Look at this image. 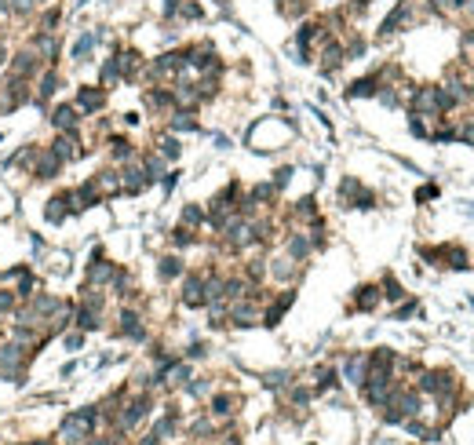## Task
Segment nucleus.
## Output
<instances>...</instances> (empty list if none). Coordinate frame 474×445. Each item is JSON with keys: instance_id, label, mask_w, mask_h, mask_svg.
I'll list each match as a JSON object with an SVG mask.
<instances>
[{"instance_id": "nucleus-52", "label": "nucleus", "mask_w": 474, "mask_h": 445, "mask_svg": "<svg viewBox=\"0 0 474 445\" xmlns=\"http://www.w3.org/2000/svg\"><path fill=\"white\" fill-rule=\"evenodd\" d=\"M292 401H296V406H303V401H310V391L307 387H296L292 391Z\"/></svg>"}, {"instance_id": "nucleus-46", "label": "nucleus", "mask_w": 474, "mask_h": 445, "mask_svg": "<svg viewBox=\"0 0 474 445\" xmlns=\"http://www.w3.org/2000/svg\"><path fill=\"white\" fill-rule=\"evenodd\" d=\"M161 157H164V161H176V157H179V139H176V135H168V139L161 142Z\"/></svg>"}, {"instance_id": "nucleus-28", "label": "nucleus", "mask_w": 474, "mask_h": 445, "mask_svg": "<svg viewBox=\"0 0 474 445\" xmlns=\"http://www.w3.org/2000/svg\"><path fill=\"white\" fill-rule=\"evenodd\" d=\"M66 216H70V194L62 190V194H55V197L44 205V219H48V223H62Z\"/></svg>"}, {"instance_id": "nucleus-15", "label": "nucleus", "mask_w": 474, "mask_h": 445, "mask_svg": "<svg viewBox=\"0 0 474 445\" xmlns=\"http://www.w3.org/2000/svg\"><path fill=\"white\" fill-rule=\"evenodd\" d=\"M51 128L55 132H77V124H80V110H77V106L73 102H62V106H55V110H51Z\"/></svg>"}, {"instance_id": "nucleus-47", "label": "nucleus", "mask_w": 474, "mask_h": 445, "mask_svg": "<svg viewBox=\"0 0 474 445\" xmlns=\"http://www.w3.org/2000/svg\"><path fill=\"white\" fill-rule=\"evenodd\" d=\"M18 307V295L11 288H0V314H11Z\"/></svg>"}, {"instance_id": "nucleus-36", "label": "nucleus", "mask_w": 474, "mask_h": 445, "mask_svg": "<svg viewBox=\"0 0 474 445\" xmlns=\"http://www.w3.org/2000/svg\"><path fill=\"white\" fill-rule=\"evenodd\" d=\"M139 164H142V172H146V179L150 183H157V179H164L168 172H164V157L161 154H146V157H139Z\"/></svg>"}, {"instance_id": "nucleus-2", "label": "nucleus", "mask_w": 474, "mask_h": 445, "mask_svg": "<svg viewBox=\"0 0 474 445\" xmlns=\"http://www.w3.org/2000/svg\"><path fill=\"white\" fill-rule=\"evenodd\" d=\"M150 409H154V398H150V391H135L132 398H124L121 409L114 413V427H117V434L135 431L139 423L150 416Z\"/></svg>"}, {"instance_id": "nucleus-30", "label": "nucleus", "mask_w": 474, "mask_h": 445, "mask_svg": "<svg viewBox=\"0 0 474 445\" xmlns=\"http://www.w3.org/2000/svg\"><path fill=\"white\" fill-rule=\"evenodd\" d=\"M186 274V263L179 260V256H164L161 263H157V278L161 281H176V278H183Z\"/></svg>"}, {"instance_id": "nucleus-53", "label": "nucleus", "mask_w": 474, "mask_h": 445, "mask_svg": "<svg viewBox=\"0 0 474 445\" xmlns=\"http://www.w3.org/2000/svg\"><path fill=\"white\" fill-rule=\"evenodd\" d=\"M430 197H438V186H423L416 194V201H430Z\"/></svg>"}, {"instance_id": "nucleus-29", "label": "nucleus", "mask_w": 474, "mask_h": 445, "mask_svg": "<svg viewBox=\"0 0 474 445\" xmlns=\"http://www.w3.org/2000/svg\"><path fill=\"white\" fill-rule=\"evenodd\" d=\"M146 106H150V110H164V114H171V110H176V102H171V88H150L146 92Z\"/></svg>"}, {"instance_id": "nucleus-45", "label": "nucleus", "mask_w": 474, "mask_h": 445, "mask_svg": "<svg viewBox=\"0 0 474 445\" xmlns=\"http://www.w3.org/2000/svg\"><path fill=\"white\" fill-rule=\"evenodd\" d=\"M193 241H198V238H193L190 226H176V230H171V245H176V248H186V245H193Z\"/></svg>"}, {"instance_id": "nucleus-35", "label": "nucleus", "mask_w": 474, "mask_h": 445, "mask_svg": "<svg viewBox=\"0 0 474 445\" xmlns=\"http://www.w3.org/2000/svg\"><path fill=\"white\" fill-rule=\"evenodd\" d=\"M110 157H114L117 164H128V161H135V146L128 142L124 135H114V139H110Z\"/></svg>"}, {"instance_id": "nucleus-32", "label": "nucleus", "mask_w": 474, "mask_h": 445, "mask_svg": "<svg viewBox=\"0 0 474 445\" xmlns=\"http://www.w3.org/2000/svg\"><path fill=\"white\" fill-rule=\"evenodd\" d=\"M365 365H369V354H351L347 362H343V376H347L351 384H361V379H365Z\"/></svg>"}, {"instance_id": "nucleus-51", "label": "nucleus", "mask_w": 474, "mask_h": 445, "mask_svg": "<svg viewBox=\"0 0 474 445\" xmlns=\"http://www.w3.org/2000/svg\"><path fill=\"white\" fill-rule=\"evenodd\" d=\"M288 179H292V168H281V172L274 176V186H277V190H285V186H288Z\"/></svg>"}, {"instance_id": "nucleus-8", "label": "nucleus", "mask_w": 474, "mask_h": 445, "mask_svg": "<svg viewBox=\"0 0 474 445\" xmlns=\"http://www.w3.org/2000/svg\"><path fill=\"white\" fill-rule=\"evenodd\" d=\"M51 150L59 154L62 164H70V161H80V157H84V146H80V135H77V132H55Z\"/></svg>"}, {"instance_id": "nucleus-50", "label": "nucleus", "mask_w": 474, "mask_h": 445, "mask_svg": "<svg viewBox=\"0 0 474 445\" xmlns=\"http://www.w3.org/2000/svg\"><path fill=\"white\" fill-rule=\"evenodd\" d=\"M186 391H190L193 398H201V394H208V379H193V384H186Z\"/></svg>"}, {"instance_id": "nucleus-19", "label": "nucleus", "mask_w": 474, "mask_h": 445, "mask_svg": "<svg viewBox=\"0 0 474 445\" xmlns=\"http://www.w3.org/2000/svg\"><path fill=\"white\" fill-rule=\"evenodd\" d=\"M59 92V70L55 66H48L44 73H40V80H37V88H33V102L40 106V110H44L48 106V99Z\"/></svg>"}, {"instance_id": "nucleus-9", "label": "nucleus", "mask_w": 474, "mask_h": 445, "mask_svg": "<svg viewBox=\"0 0 474 445\" xmlns=\"http://www.w3.org/2000/svg\"><path fill=\"white\" fill-rule=\"evenodd\" d=\"M339 201L351 205V208H372V205H376V197H372L358 179H343V183H339Z\"/></svg>"}, {"instance_id": "nucleus-34", "label": "nucleus", "mask_w": 474, "mask_h": 445, "mask_svg": "<svg viewBox=\"0 0 474 445\" xmlns=\"http://www.w3.org/2000/svg\"><path fill=\"white\" fill-rule=\"evenodd\" d=\"M379 303V285H361L354 292V310H376Z\"/></svg>"}, {"instance_id": "nucleus-24", "label": "nucleus", "mask_w": 474, "mask_h": 445, "mask_svg": "<svg viewBox=\"0 0 474 445\" xmlns=\"http://www.w3.org/2000/svg\"><path fill=\"white\" fill-rule=\"evenodd\" d=\"M292 303H296V292H292V288H288V292H281V295H277V300L263 310V325H267V329H274L277 322H281V314H285Z\"/></svg>"}, {"instance_id": "nucleus-26", "label": "nucleus", "mask_w": 474, "mask_h": 445, "mask_svg": "<svg viewBox=\"0 0 474 445\" xmlns=\"http://www.w3.org/2000/svg\"><path fill=\"white\" fill-rule=\"evenodd\" d=\"M237 406H241V398H237V394H230V391H223V394H215L212 398V416L215 420H230L233 413H237Z\"/></svg>"}, {"instance_id": "nucleus-55", "label": "nucleus", "mask_w": 474, "mask_h": 445, "mask_svg": "<svg viewBox=\"0 0 474 445\" xmlns=\"http://www.w3.org/2000/svg\"><path fill=\"white\" fill-rule=\"evenodd\" d=\"M80 445H114V441H110V438H95V434H92V438H84Z\"/></svg>"}, {"instance_id": "nucleus-22", "label": "nucleus", "mask_w": 474, "mask_h": 445, "mask_svg": "<svg viewBox=\"0 0 474 445\" xmlns=\"http://www.w3.org/2000/svg\"><path fill=\"white\" fill-rule=\"evenodd\" d=\"M92 179H95V186H99V194H102V197H117V194H124V186H121V172H117V168H102V172H95Z\"/></svg>"}, {"instance_id": "nucleus-37", "label": "nucleus", "mask_w": 474, "mask_h": 445, "mask_svg": "<svg viewBox=\"0 0 474 445\" xmlns=\"http://www.w3.org/2000/svg\"><path fill=\"white\" fill-rule=\"evenodd\" d=\"M292 219H296V223H314V219H317V201H314V197H299V201L292 205Z\"/></svg>"}, {"instance_id": "nucleus-21", "label": "nucleus", "mask_w": 474, "mask_h": 445, "mask_svg": "<svg viewBox=\"0 0 474 445\" xmlns=\"http://www.w3.org/2000/svg\"><path fill=\"white\" fill-rule=\"evenodd\" d=\"M427 260L445 263V267H467V252H460L456 245H442V248H423Z\"/></svg>"}, {"instance_id": "nucleus-1", "label": "nucleus", "mask_w": 474, "mask_h": 445, "mask_svg": "<svg viewBox=\"0 0 474 445\" xmlns=\"http://www.w3.org/2000/svg\"><path fill=\"white\" fill-rule=\"evenodd\" d=\"M95 423H99V406H88V409H73L59 427V441L62 445H80L84 438L95 434Z\"/></svg>"}, {"instance_id": "nucleus-11", "label": "nucleus", "mask_w": 474, "mask_h": 445, "mask_svg": "<svg viewBox=\"0 0 474 445\" xmlns=\"http://www.w3.org/2000/svg\"><path fill=\"white\" fill-rule=\"evenodd\" d=\"M66 194H70V212H84V208H92V205H102V194H99L95 179H88V183H80V186L66 190Z\"/></svg>"}, {"instance_id": "nucleus-44", "label": "nucleus", "mask_w": 474, "mask_h": 445, "mask_svg": "<svg viewBox=\"0 0 474 445\" xmlns=\"http://www.w3.org/2000/svg\"><path fill=\"white\" fill-rule=\"evenodd\" d=\"M379 295H387V300H394V303H398V300H405V288L398 285V278H391V274H387V278H383V292H379Z\"/></svg>"}, {"instance_id": "nucleus-40", "label": "nucleus", "mask_w": 474, "mask_h": 445, "mask_svg": "<svg viewBox=\"0 0 474 445\" xmlns=\"http://www.w3.org/2000/svg\"><path fill=\"white\" fill-rule=\"evenodd\" d=\"M190 434L193 438H212V434H219V427H215V416L208 420V416H198L190 423Z\"/></svg>"}, {"instance_id": "nucleus-12", "label": "nucleus", "mask_w": 474, "mask_h": 445, "mask_svg": "<svg viewBox=\"0 0 474 445\" xmlns=\"http://www.w3.org/2000/svg\"><path fill=\"white\" fill-rule=\"evenodd\" d=\"M183 307H190V310H198V307H205V274H183Z\"/></svg>"}, {"instance_id": "nucleus-3", "label": "nucleus", "mask_w": 474, "mask_h": 445, "mask_svg": "<svg viewBox=\"0 0 474 445\" xmlns=\"http://www.w3.org/2000/svg\"><path fill=\"white\" fill-rule=\"evenodd\" d=\"M416 391L427 394V398H435V401H449V398H456V376L445 372V369H427L420 376Z\"/></svg>"}, {"instance_id": "nucleus-13", "label": "nucleus", "mask_w": 474, "mask_h": 445, "mask_svg": "<svg viewBox=\"0 0 474 445\" xmlns=\"http://www.w3.org/2000/svg\"><path fill=\"white\" fill-rule=\"evenodd\" d=\"M121 186H124V194H142V190L150 186V179H146V172H142L139 157L128 161V164L121 168Z\"/></svg>"}, {"instance_id": "nucleus-14", "label": "nucleus", "mask_w": 474, "mask_h": 445, "mask_svg": "<svg viewBox=\"0 0 474 445\" xmlns=\"http://www.w3.org/2000/svg\"><path fill=\"white\" fill-rule=\"evenodd\" d=\"M117 336H124V340H146V329H142L139 310H132V307L121 310V317H117Z\"/></svg>"}, {"instance_id": "nucleus-39", "label": "nucleus", "mask_w": 474, "mask_h": 445, "mask_svg": "<svg viewBox=\"0 0 474 445\" xmlns=\"http://www.w3.org/2000/svg\"><path fill=\"white\" fill-rule=\"evenodd\" d=\"M277 194H281V190H277L274 183H260V186H252V194H248V201L252 205H270Z\"/></svg>"}, {"instance_id": "nucleus-20", "label": "nucleus", "mask_w": 474, "mask_h": 445, "mask_svg": "<svg viewBox=\"0 0 474 445\" xmlns=\"http://www.w3.org/2000/svg\"><path fill=\"white\" fill-rule=\"evenodd\" d=\"M30 44L37 48V55L44 59L48 66H55V62H59V48H62V44H59V33H33Z\"/></svg>"}, {"instance_id": "nucleus-17", "label": "nucleus", "mask_w": 474, "mask_h": 445, "mask_svg": "<svg viewBox=\"0 0 474 445\" xmlns=\"http://www.w3.org/2000/svg\"><path fill=\"white\" fill-rule=\"evenodd\" d=\"M310 252H314V238L307 234V230H296V234L285 238V256H292L296 263H303Z\"/></svg>"}, {"instance_id": "nucleus-41", "label": "nucleus", "mask_w": 474, "mask_h": 445, "mask_svg": "<svg viewBox=\"0 0 474 445\" xmlns=\"http://www.w3.org/2000/svg\"><path fill=\"white\" fill-rule=\"evenodd\" d=\"M95 40H99V33H80L77 44H73V62H84V59H88V51L95 48Z\"/></svg>"}, {"instance_id": "nucleus-27", "label": "nucleus", "mask_w": 474, "mask_h": 445, "mask_svg": "<svg viewBox=\"0 0 474 445\" xmlns=\"http://www.w3.org/2000/svg\"><path fill=\"white\" fill-rule=\"evenodd\" d=\"M408 15H413V8H408L405 0H401V4H398V8L391 11V15L383 18V26H379V37H391V33H398V30H401V26L408 23Z\"/></svg>"}, {"instance_id": "nucleus-54", "label": "nucleus", "mask_w": 474, "mask_h": 445, "mask_svg": "<svg viewBox=\"0 0 474 445\" xmlns=\"http://www.w3.org/2000/svg\"><path fill=\"white\" fill-rule=\"evenodd\" d=\"M413 310H416V303H413V300H408L405 307H398V314H394V317H398V322H405V317H408V314H413Z\"/></svg>"}, {"instance_id": "nucleus-61", "label": "nucleus", "mask_w": 474, "mask_h": 445, "mask_svg": "<svg viewBox=\"0 0 474 445\" xmlns=\"http://www.w3.org/2000/svg\"><path fill=\"white\" fill-rule=\"evenodd\" d=\"M26 445H48V441H26Z\"/></svg>"}, {"instance_id": "nucleus-49", "label": "nucleus", "mask_w": 474, "mask_h": 445, "mask_svg": "<svg viewBox=\"0 0 474 445\" xmlns=\"http://www.w3.org/2000/svg\"><path fill=\"white\" fill-rule=\"evenodd\" d=\"M66 347H70V350H80V347H84V332H80V329H77V332H66Z\"/></svg>"}, {"instance_id": "nucleus-6", "label": "nucleus", "mask_w": 474, "mask_h": 445, "mask_svg": "<svg viewBox=\"0 0 474 445\" xmlns=\"http://www.w3.org/2000/svg\"><path fill=\"white\" fill-rule=\"evenodd\" d=\"M0 102H4V110H15V106L33 102V88H30V80H23V77H8V84L0 88Z\"/></svg>"}, {"instance_id": "nucleus-23", "label": "nucleus", "mask_w": 474, "mask_h": 445, "mask_svg": "<svg viewBox=\"0 0 474 445\" xmlns=\"http://www.w3.org/2000/svg\"><path fill=\"white\" fill-rule=\"evenodd\" d=\"M343 59H347V55H343V44L329 37L325 44H321V73H332V70H339V66H343Z\"/></svg>"}, {"instance_id": "nucleus-33", "label": "nucleus", "mask_w": 474, "mask_h": 445, "mask_svg": "<svg viewBox=\"0 0 474 445\" xmlns=\"http://www.w3.org/2000/svg\"><path fill=\"white\" fill-rule=\"evenodd\" d=\"M383 92V84H379V73H372V77H361V80H354L351 84V99H361V95H379Z\"/></svg>"}, {"instance_id": "nucleus-10", "label": "nucleus", "mask_w": 474, "mask_h": 445, "mask_svg": "<svg viewBox=\"0 0 474 445\" xmlns=\"http://www.w3.org/2000/svg\"><path fill=\"white\" fill-rule=\"evenodd\" d=\"M267 278L277 285H288L299 278V263L292 256H274V260H267Z\"/></svg>"}, {"instance_id": "nucleus-42", "label": "nucleus", "mask_w": 474, "mask_h": 445, "mask_svg": "<svg viewBox=\"0 0 474 445\" xmlns=\"http://www.w3.org/2000/svg\"><path fill=\"white\" fill-rule=\"evenodd\" d=\"M201 223H208V212H205L201 205H186V208H183V226L193 230V226H201Z\"/></svg>"}, {"instance_id": "nucleus-16", "label": "nucleus", "mask_w": 474, "mask_h": 445, "mask_svg": "<svg viewBox=\"0 0 474 445\" xmlns=\"http://www.w3.org/2000/svg\"><path fill=\"white\" fill-rule=\"evenodd\" d=\"M73 106L80 110V117H88V114H99L102 106H106V92L102 88H77V99Z\"/></svg>"}, {"instance_id": "nucleus-43", "label": "nucleus", "mask_w": 474, "mask_h": 445, "mask_svg": "<svg viewBox=\"0 0 474 445\" xmlns=\"http://www.w3.org/2000/svg\"><path fill=\"white\" fill-rule=\"evenodd\" d=\"M99 80H102V88H110V84H117V80H121V66H117V59H106V62H102Z\"/></svg>"}, {"instance_id": "nucleus-18", "label": "nucleus", "mask_w": 474, "mask_h": 445, "mask_svg": "<svg viewBox=\"0 0 474 445\" xmlns=\"http://www.w3.org/2000/svg\"><path fill=\"white\" fill-rule=\"evenodd\" d=\"M59 172H62L59 154L51 150V146H44V150L37 154V164H33V172H30V176H37V179H55Z\"/></svg>"}, {"instance_id": "nucleus-25", "label": "nucleus", "mask_w": 474, "mask_h": 445, "mask_svg": "<svg viewBox=\"0 0 474 445\" xmlns=\"http://www.w3.org/2000/svg\"><path fill=\"white\" fill-rule=\"evenodd\" d=\"M114 59H117V66H121V80H135V77H139L142 59H139V51H135V48H121Z\"/></svg>"}, {"instance_id": "nucleus-57", "label": "nucleus", "mask_w": 474, "mask_h": 445, "mask_svg": "<svg viewBox=\"0 0 474 445\" xmlns=\"http://www.w3.org/2000/svg\"><path fill=\"white\" fill-rule=\"evenodd\" d=\"M190 358H205V343H193L190 347Z\"/></svg>"}, {"instance_id": "nucleus-59", "label": "nucleus", "mask_w": 474, "mask_h": 445, "mask_svg": "<svg viewBox=\"0 0 474 445\" xmlns=\"http://www.w3.org/2000/svg\"><path fill=\"white\" fill-rule=\"evenodd\" d=\"M219 445H241V438H237V434H223V441Z\"/></svg>"}, {"instance_id": "nucleus-31", "label": "nucleus", "mask_w": 474, "mask_h": 445, "mask_svg": "<svg viewBox=\"0 0 474 445\" xmlns=\"http://www.w3.org/2000/svg\"><path fill=\"white\" fill-rule=\"evenodd\" d=\"M168 128L171 132H198V117H193V110H171Z\"/></svg>"}, {"instance_id": "nucleus-4", "label": "nucleus", "mask_w": 474, "mask_h": 445, "mask_svg": "<svg viewBox=\"0 0 474 445\" xmlns=\"http://www.w3.org/2000/svg\"><path fill=\"white\" fill-rule=\"evenodd\" d=\"M226 322H233L237 329H252V325H260V322H263L260 300H255V295H245V300L226 303Z\"/></svg>"}, {"instance_id": "nucleus-5", "label": "nucleus", "mask_w": 474, "mask_h": 445, "mask_svg": "<svg viewBox=\"0 0 474 445\" xmlns=\"http://www.w3.org/2000/svg\"><path fill=\"white\" fill-rule=\"evenodd\" d=\"M8 66H11V77H23V80H30L33 73H40V70H44V59L37 55V48H33V44H26V48H18V51L8 59Z\"/></svg>"}, {"instance_id": "nucleus-38", "label": "nucleus", "mask_w": 474, "mask_h": 445, "mask_svg": "<svg viewBox=\"0 0 474 445\" xmlns=\"http://www.w3.org/2000/svg\"><path fill=\"white\" fill-rule=\"evenodd\" d=\"M37 154H40V146H23V150H18V154L8 161V168H26V172H33Z\"/></svg>"}, {"instance_id": "nucleus-60", "label": "nucleus", "mask_w": 474, "mask_h": 445, "mask_svg": "<svg viewBox=\"0 0 474 445\" xmlns=\"http://www.w3.org/2000/svg\"><path fill=\"white\" fill-rule=\"evenodd\" d=\"M0 66H8V48L0 44Z\"/></svg>"}, {"instance_id": "nucleus-7", "label": "nucleus", "mask_w": 474, "mask_h": 445, "mask_svg": "<svg viewBox=\"0 0 474 445\" xmlns=\"http://www.w3.org/2000/svg\"><path fill=\"white\" fill-rule=\"evenodd\" d=\"M114 274H117V267L102 256V248H95V252H92V263H88V278H84V285L106 288V285L114 281Z\"/></svg>"}, {"instance_id": "nucleus-48", "label": "nucleus", "mask_w": 474, "mask_h": 445, "mask_svg": "<svg viewBox=\"0 0 474 445\" xmlns=\"http://www.w3.org/2000/svg\"><path fill=\"white\" fill-rule=\"evenodd\" d=\"M288 379H292L288 372H270V376L263 379V384H267L270 391H277V387H285V384H288Z\"/></svg>"}, {"instance_id": "nucleus-58", "label": "nucleus", "mask_w": 474, "mask_h": 445, "mask_svg": "<svg viewBox=\"0 0 474 445\" xmlns=\"http://www.w3.org/2000/svg\"><path fill=\"white\" fill-rule=\"evenodd\" d=\"M139 445H161V438H157V434H154V431H150V434H146V438H142V441H139Z\"/></svg>"}, {"instance_id": "nucleus-56", "label": "nucleus", "mask_w": 474, "mask_h": 445, "mask_svg": "<svg viewBox=\"0 0 474 445\" xmlns=\"http://www.w3.org/2000/svg\"><path fill=\"white\" fill-rule=\"evenodd\" d=\"M430 8H435V11H445V8H452V0H430Z\"/></svg>"}]
</instances>
